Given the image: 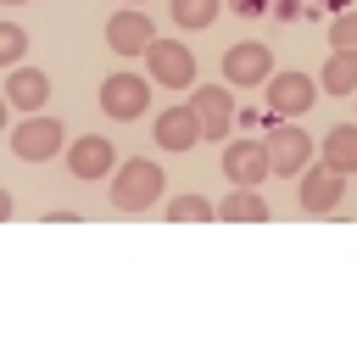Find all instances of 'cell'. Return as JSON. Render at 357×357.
<instances>
[{"instance_id": "cell-24", "label": "cell", "mask_w": 357, "mask_h": 357, "mask_svg": "<svg viewBox=\"0 0 357 357\" xmlns=\"http://www.w3.org/2000/svg\"><path fill=\"white\" fill-rule=\"evenodd\" d=\"M6 6H28V0H6Z\"/></svg>"}, {"instance_id": "cell-14", "label": "cell", "mask_w": 357, "mask_h": 357, "mask_svg": "<svg viewBox=\"0 0 357 357\" xmlns=\"http://www.w3.org/2000/svg\"><path fill=\"white\" fill-rule=\"evenodd\" d=\"M6 95H11V106H22V112H39V106H45V95H50V78H45L39 67H11V78H6Z\"/></svg>"}, {"instance_id": "cell-9", "label": "cell", "mask_w": 357, "mask_h": 357, "mask_svg": "<svg viewBox=\"0 0 357 357\" xmlns=\"http://www.w3.org/2000/svg\"><path fill=\"white\" fill-rule=\"evenodd\" d=\"M268 173H273V167H268V151H262V139H234V145L223 151V178H234L240 190H257Z\"/></svg>"}, {"instance_id": "cell-10", "label": "cell", "mask_w": 357, "mask_h": 357, "mask_svg": "<svg viewBox=\"0 0 357 357\" xmlns=\"http://www.w3.org/2000/svg\"><path fill=\"white\" fill-rule=\"evenodd\" d=\"M190 106H195V117H201V139H223V134L234 128V100H229V89H223V84L195 89V95H190Z\"/></svg>"}, {"instance_id": "cell-22", "label": "cell", "mask_w": 357, "mask_h": 357, "mask_svg": "<svg viewBox=\"0 0 357 357\" xmlns=\"http://www.w3.org/2000/svg\"><path fill=\"white\" fill-rule=\"evenodd\" d=\"M229 6H234L240 17H257V11H262V0H229Z\"/></svg>"}, {"instance_id": "cell-19", "label": "cell", "mask_w": 357, "mask_h": 357, "mask_svg": "<svg viewBox=\"0 0 357 357\" xmlns=\"http://www.w3.org/2000/svg\"><path fill=\"white\" fill-rule=\"evenodd\" d=\"M218 6H223V0H173V22H178V28H206V22L218 17Z\"/></svg>"}, {"instance_id": "cell-16", "label": "cell", "mask_w": 357, "mask_h": 357, "mask_svg": "<svg viewBox=\"0 0 357 357\" xmlns=\"http://www.w3.org/2000/svg\"><path fill=\"white\" fill-rule=\"evenodd\" d=\"M324 162L335 173H357V123H340L324 134Z\"/></svg>"}, {"instance_id": "cell-7", "label": "cell", "mask_w": 357, "mask_h": 357, "mask_svg": "<svg viewBox=\"0 0 357 357\" xmlns=\"http://www.w3.org/2000/svg\"><path fill=\"white\" fill-rule=\"evenodd\" d=\"M262 151H268V167L273 173H301L307 167V156H312V139L301 134V128H290V123H279V128H268V139H262Z\"/></svg>"}, {"instance_id": "cell-4", "label": "cell", "mask_w": 357, "mask_h": 357, "mask_svg": "<svg viewBox=\"0 0 357 357\" xmlns=\"http://www.w3.org/2000/svg\"><path fill=\"white\" fill-rule=\"evenodd\" d=\"M145 106H151V84H145L139 73H112V78L100 84V112H106V117L134 123Z\"/></svg>"}, {"instance_id": "cell-13", "label": "cell", "mask_w": 357, "mask_h": 357, "mask_svg": "<svg viewBox=\"0 0 357 357\" xmlns=\"http://www.w3.org/2000/svg\"><path fill=\"white\" fill-rule=\"evenodd\" d=\"M340 190H346V173H335L329 162H324V167H312V173L296 184V195H301V206H307V212H329V206L340 201Z\"/></svg>"}, {"instance_id": "cell-20", "label": "cell", "mask_w": 357, "mask_h": 357, "mask_svg": "<svg viewBox=\"0 0 357 357\" xmlns=\"http://www.w3.org/2000/svg\"><path fill=\"white\" fill-rule=\"evenodd\" d=\"M329 45L357 56V11H335V22H329Z\"/></svg>"}, {"instance_id": "cell-8", "label": "cell", "mask_w": 357, "mask_h": 357, "mask_svg": "<svg viewBox=\"0 0 357 357\" xmlns=\"http://www.w3.org/2000/svg\"><path fill=\"white\" fill-rule=\"evenodd\" d=\"M67 167H73V178H106L112 167H117V156H112V139L106 134H78L73 145H67Z\"/></svg>"}, {"instance_id": "cell-5", "label": "cell", "mask_w": 357, "mask_h": 357, "mask_svg": "<svg viewBox=\"0 0 357 357\" xmlns=\"http://www.w3.org/2000/svg\"><path fill=\"white\" fill-rule=\"evenodd\" d=\"M56 151H61V123H56V117H28V123L11 128V156H22V162H50Z\"/></svg>"}, {"instance_id": "cell-23", "label": "cell", "mask_w": 357, "mask_h": 357, "mask_svg": "<svg viewBox=\"0 0 357 357\" xmlns=\"http://www.w3.org/2000/svg\"><path fill=\"white\" fill-rule=\"evenodd\" d=\"M312 6H335V11H346V6H351V0H312Z\"/></svg>"}, {"instance_id": "cell-17", "label": "cell", "mask_w": 357, "mask_h": 357, "mask_svg": "<svg viewBox=\"0 0 357 357\" xmlns=\"http://www.w3.org/2000/svg\"><path fill=\"white\" fill-rule=\"evenodd\" d=\"M318 89H329V95H357V56H351V50H335V56L324 61V73H318Z\"/></svg>"}, {"instance_id": "cell-18", "label": "cell", "mask_w": 357, "mask_h": 357, "mask_svg": "<svg viewBox=\"0 0 357 357\" xmlns=\"http://www.w3.org/2000/svg\"><path fill=\"white\" fill-rule=\"evenodd\" d=\"M212 218H218V206L201 201V195H173L167 201V223H212Z\"/></svg>"}, {"instance_id": "cell-12", "label": "cell", "mask_w": 357, "mask_h": 357, "mask_svg": "<svg viewBox=\"0 0 357 357\" xmlns=\"http://www.w3.org/2000/svg\"><path fill=\"white\" fill-rule=\"evenodd\" d=\"M195 139H201V117H195V106H173V112L156 117V145H162V151H190Z\"/></svg>"}, {"instance_id": "cell-2", "label": "cell", "mask_w": 357, "mask_h": 357, "mask_svg": "<svg viewBox=\"0 0 357 357\" xmlns=\"http://www.w3.org/2000/svg\"><path fill=\"white\" fill-rule=\"evenodd\" d=\"M145 61H151V78H156L162 89H195V50H190V45L156 39V45L145 50Z\"/></svg>"}, {"instance_id": "cell-15", "label": "cell", "mask_w": 357, "mask_h": 357, "mask_svg": "<svg viewBox=\"0 0 357 357\" xmlns=\"http://www.w3.org/2000/svg\"><path fill=\"white\" fill-rule=\"evenodd\" d=\"M218 218H223V223H273V206H268L257 190H234V195H223Z\"/></svg>"}, {"instance_id": "cell-3", "label": "cell", "mask_w": 357, "mask_h": 357, "mask_svg": "<svg viewBox=\"0 0 357 357\" xmlns=\"http://www.w3.org/2000/svg\"><path fill=\"white\" fill-rule=\"evenodd\" d=\"M223 78L240 84V89L268 84V78H273V50H268L262 39H240V45H229V50H223Z\"/></svg>"}, {"instance_id": "cell-11", "label": "cell", "mask_w": 357, "mask_h": 357, "mask_svg": "<svg viewBox=\"0 0 357 357\" xmlns=\"http://www.w3.org/2000/svg\"><path fill=\"white\" fill-rule=\"evenodd\" d=\"M312 78L307 73H273L268 78V112H279V117H296V112H307L312 106Z\"/></svg>"}, {"instance_id": "cell-21", "label": "cell", "mask_w": 357, "mask_h": 357, "mask_svg": "<svg viewBox=\"0 0 357 357\" xmlns=\"http://www.w3.org/2000/svg\"><path fill=\"white\" fill-rule=\"evenodd\" d=\"M22 50H28V33L17 28V22H0V61H22Z\"/></svg>"}, {"instance_id": "cell-1", "label": "cell", "mask_w": 357, "mask_h": 357, "mask_svg": "<svg viewBox=\"0 0 357 357\" xmlns=\"http://www.w3.org/2000/svg\"><path fill=\"white\" fill-rule=\"evenodd\" d=\"M156 195H162V167H156V162L134 156V162L117 167V178H112V201H117L123 212H145Z\"/></svg>"}, {"instance_id": "cell-25", "label": "cell", "mask_w": 357, "mask_h": 357, "mask_svg": "<svg viewBox=\"0 0 357 357\" xmlns=\"http://www.w3.org/2000/svg\"><path fill=\"white\" fill-rule=\"evenodd\" d=\"M134 6H139V0H134Z\"/></svg>"}, {"instance_id": "cell-6", "label": "cell", "mask_w": 357, "mask_h": 357, "mask_svg": "<svg viewBox=\"0 0 357 357\" xmlns=\"http://www.w3.org/2000/svg\"><path fill=\"white\" fill-rule=\"evenodd\" d=\"M106 45H112L117 56H139V50L156 45V28H151V17H145L139 6H128V11L106 17Z\"/></svg>"}]
</instances>
